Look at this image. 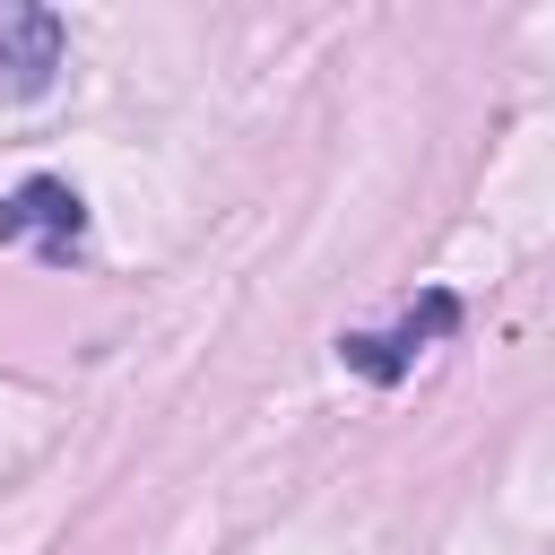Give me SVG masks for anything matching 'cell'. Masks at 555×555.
Wrapping results in <instances>:
<instances>
[{"mask_svg":"<svg viewBox=\"0 0 555 555\" xmlns=\"http://www.w3.org/2000/svg\"><path fill=\"white\" fill-rule=\"evenodd\" d=\"M0 69H9V95H43L52 69H61V17L0 0Z\"/></svg>","mask_w":555,"mask_h":555,"instance_id":"2","label":"cell"},{"mask_svg":"<svg viewBox=\"0 0 555 555\" xmlns=\"http://www.w3.org/2000/svg\"><path fill=\"white\" fill-rule=\"evenodd\" d=\"M17 234H43V251H52V260H61V251H78V234H87L78 191H69V182H52V173L17 182V191L0 199V243H17Z\"/></svg>","mask_w":555,"mask_h":555,"instance_id":"1","label":"cell"}]
</instances>
